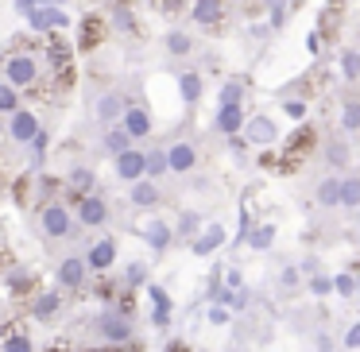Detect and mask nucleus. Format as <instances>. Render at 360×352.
I'll return each instance as SVG.
<instances>
[{"instance_id": "obj_50", "label": "nucleus", "mask_w": 360, "mask_h": 352, "mask_svg": "<svg viewBox=\"0 0 360 352\" xmlns=\"http://www.w3.org/2000/svg\"><path fill=\"white\" fill-rule=\"evenodd\" d=\"M167 352H190V348L182 341H171V344H167Z\"/></svg>"}, {"instance_id": "obj_17", "label": "nucleus", "mask_w": 360, "mask_h": 352, "mask_svg": "<svg viewBox=\"0 0 360 352\" xmlns=\"http://www.w3.org/2000/svg\"><path fill=\"white\" fill-rule=\"evenodd\" d=\"M132 205H140V209H151V205H159V186L151 178H140L132 182Z\"/></svg>"}, {"instance_id": "obj_24", "label": "nucleus", "mask_w": 360, "mask_h": 352, "mask_svg": "<svg viewBox=\"0 0 360 352\" xmlns=\"http://www.w3.org/2000/svg\"><path fill=\"white\" fill-rule=\"evenodd\" d=\"M337 202H341V178H337V174H329V178L318 186V205H326V209H333Z\"/></svg>"}, {"instance_id": "obj_40", "label": "nucleus", "mask_w": 360, "mask_h": 352, "mask_svg": "<svg viewBox=\"0 0 360 352\" xmlns=\"http://www.w3.org/2000/svg\"><path fill=\"white\" fill-rule=\"evenodd\" d=\"M283 112H287L290 120H302L306 117V101H287V105H283Z\"/></svg>"}, {"instance_id": "obj_42", "label": "nucleus", "mask_w": 360, "mask_h": 352, "mask_svg": "<svg viewBox=\"0 0 360 352\" xmlns=\"http://www.w3.org/2000/svg\"><path fill=\"white\" fill-rule=\"evenodd\" d=\"M194 228H198V217H194V213H182V221H179V233L186 236V233H194Z\"/></svg>"}, {"instance_id": "obj_38", "label": "nucleus", "mask_w": 360, "mask_h": 352, "mask_svg": "<svg viewBox=\"0 0 360 352\" xmlns=\"http://www.w3.org/2000/svg\"><path fill=\"white\" fill-rule=\"evenodd\" d=\"M8 282H12V290H27V287H32V275H27V271H20V267H12Z\"/></svg>"}, {"instance_id": "obj_35", "label": "nucleus", "mask_w": 360, "mask_h": 352, "mask_svg": "<svg viewBox=\"0 0 360 352\" xmlns=\"http://www.w3.org/2000/svg\"><path fill=\"white\" fill-rule=\"evenodd\" d=\"M124 279H128V287H143L148 282V263H128Z\"/></svg>"}, {"instance_id": "obj_23", "label": "nucleus", "mask_w": 360, "mask_h": 352, "mask_svg": "<svg viewBox=\"0 0 360 352\" xmlns=\"http://www.w3.org/2000/svg\"><path fill=\"white\" fill-rule=\"evenodd\" d=\"M159 174H167V151H143V178L155 182Z\"/></svg>"}, {"instance_id": "obj_15", "label": "nucleus", "mask_w": 360, "mask_h": 352, "mask_svg": "<svg viewBox=\"0 0 360 352\" xmlns=\"http://www.w3.org/2000/svg\"><path fill=\"white\" fill-rule=\"evenodd\" d=\"M190 16H194L202 27H217V24H221V16H225V8H221V0H194Z\"/></svg>"}, {"instance_id": "obj_13", "label": "nucleus", "mask_w": 360, "mask_h": 352, "mask_svg": "<svg viewBox=\"0 0 360 352\" xmlns=\"http://www.w3.org/2000/svg\"><path fill=\"white\" fill-rule=\"evenodd\" d=\"M117 174L124 182H140L143 178V151H136V148L120 151L117 155Z\"/></svg>"}, {"instance_id": "obj_16", "label": "nucleus", "mask_w": 360, "mask_h": 352, "mask_svg": "<svg viewBox=\"0 0 360 352\" xmlns=\"http://www.w3.org/2000/svg\"><path fill=\"white\" fill-rule=\"evenodd\" d=\"M148 298H151V306H155V310H151V321H155V325L163 329L167 321H171V298H167V290H163V287H155V282L148 287Z\"/></svg>"}, {"instance_id": "obj_27", "label": "nucleus", "mask_w": 360, "mask_h": 352, "mask_svg": "<svg viewBox=\"0 0 360 352\" xmlns=\"http://www.w3.org/2000/svg\"><path fill=\"white\" fill-rule=\"evenodd\" d=\"M66 182H70V190H74V194H82V197H86L89 190H94V171H89V167H74V171H70V178H66Z\"/></svg>"}, {"instance_id": "obj_46", "label": "nucleus", "mask_w": 360, "mask_h": 352, "mask_svg": "<svg viewBox=\"0 0 360 352\" xmlns=\"http://www.w3.org/2000/svg\"><path fill=\"white\" fill-rule=\"evenodd\" d=\"M318 47H321V35L310 32V35H306V51H310V55H318Z\"/></svg>"}, {"instance_id": "obj_41", "label": "nucleus", "mask_w": 360, "mask_h": 352, "mask_svg": "<svg viewBox=\"0 0 360 352\" xmlns=\"http://www.w3.org/2000/svg\"><path fill=\"white\" fill-rule=\"evenodd\" d=\"M117 27H120V32H132V12H128L124 4L117 8Z\"/></svg>"}, {"instance_id": "obj_30", "label": "nucleus", "mask_w": 360, "mask_h": 352, "mask_svg": "<svg viewBox=\"0 0 360 352\" xmlns=\"http://www.w3.org/2000/svg\"><path fill=\"white\" fill-rule=\"evenodd\" d=\"M341 74H345V82L360 78V51H341Z\"/></svg>"}, {"instance_id": "obj_2", "label": "nucleus", "mask_w": 360, "mask_h": 352, "mask_svg": "<svg viewBox=\"0 0 360 352\" xmlns=\"http://www.w3.org/2000/svg\"><path fill=\"white\" fill-rule=\"evenodd\" d=\"M97 333L105 344H124L132 337V318H124L117 306H105V313L97 318Z\"/></svg>"}, {"instance_id": "obj_21", "label": "nucleus", "mask_w": 360, "mask_h": 352, "mask_svg": "<svg viewBox=\"0 0 360 352\" xmlns=\"http://www.w3.org/2000/svg\"><path fill=\"white\" fill-rule=\"evenodd\" d=\"M0 352H35V344H32V337L27 333H20V329H4V344H0Z\"/></svg>"}, {"instance_id": "obj_37", "label": "nucleus", "mask_w": 360, "mask_h": 352, "mask_svg": "<svg viewBox=\"0 0 360 352\" xmlns=\"http://www.w3.org/2000/svg\"><path fill=\"white\" fill-rule=\"evenodd\" d=\"M329 290H333V279H326V275H314V279H310V294L326 298Z\"/></svg>"}, {"instance_id": "obj_49", "label": "nucleus", "mask_w": 360, "mask_h": 352, "mask_svg": "<svg viewBox=\"0 0 360 352\" xmlns=\"http://www.w3.org/2000/svg\"><path fill=\"white\" fill-rule=\"evenodd\" d=\"M16 8H20V12H24V16H27V12H32V8H35V0H16Z\"/></svg>"}, {"instance_id": "obj_11", "label": "nucleus", "mask_w": 360, "mask_h": 352, "mask_svg": "<svg viewBox=\"0 0 360 352\" xmlns=\"http://www.w3.org/2000/svg\"><path fill=\"white\" fill-rule=\"evenodd\" d=\"M140 233H143V240H148L155 252H167V244L174 240L171 225H167V221H159V217H151V221H140Z\"/></svg>"}, {"instance_id": "obj_26", "label": "nucleus", "mask_w": 360, "mask_h": 352, "mask_svg": "<svg viewBox=\"0 0 360 352\" xmlns=\"http://www.w3.org/2000/svg\"><path fill=\"white\" fill-rule=\"evenodd\" d=\"M128 148H132V140H128L124 128H109V132H105V151H109L112 159H117L120 151H128Z\"/></svg>"}, {"instance_id": "obj_20", "label": "nucleus", "mask_w": 360, "mask_h": 352, "mask_svg": "<svg viewBox=\"0 0 360 352\" xmlns=\"http://www.w3.org/2000/svg\"><path fill=\"white\" fill-rule=\"evenodd\" d=\"M124 109H128V105H124V97H120V93H105L101 101H97V117H101L105 124L117 120V117H124Z\"/></svg>"}, {"instance_id": "obj_51", "label": "nucleus", "mask_w": 360, "mask_h": 352, "mask_svg": "<svg viewBox=\"0 0 360 352\" xmlns=\"http://www.w3.org/2000/svg\"><path fill=\"white\" fill-rule=\"evenodd\" d=\"M352 275H356V298H360V267H356V271H352Z\"/></svg>"}, {"instance_id": "obj_29", "label": "nucleus", "mask_w": 360, "mask_h": 352, "mask_svg": "<svg viewBox=\"0 0 360 352\" xmlns=\"http://www.w3.org/2000/svg\"><path fill=\"white\" fill-rule=\"evenodd\" d=\"M271 240H275V225H259V228H252V233H248V244L256 252H267V248H271Z\"/></svg>"}, {"instance_id": "obj_28", "label": "nucleus", "mask_w": 360, "mask_h": 352, "mask_svg": "<svg viewBox=\"0 0 360 352\" xmlns=\"http://www.w3.org/2000/svg\"><path fill=\"white\" fill-rule=\"evenodd\" d=\"M101 27H105V20L101 16H86V24H82V51H89L97 43V35H101Z\"/></svg>"}, {"instance_id": "obj_12", "label": "nucleus", "mask_w": 360, "mask_h": 352, "mask_svg": "<svg viewBox=\"0 0 360 352\" xmlns=\"http://www.w3.org/2000/svg\"><path fill=\"white\" fill-rule=\"evenodd\" d=\"M86 259L82 256H66L63 263H58V282H63V287H70V290H78L82 282H86Z\"/></svg>"}, {"instance_id": "obj_18", "label": "nucleus", "mask_w": 360, "mask_h": 352, "mask_svg": "<svg viewBox=\"0 0 360 352\" xmlns=\"http://www.w3.org/2000/svg\"><path fill=\"white\" fill-rule=\"evenodd\" d=\"M221 244H225V228H221V225H210V228L202 233V240H194V256H213Z\"/></svg>"}, {"instance_id": "obj_22", "label": "nucleus", "mask_w": 360, "mask_h": 352, "mask_svg": "<svg viewBox=\"0 0 360 352\" xmlns=\"http://www.w3.org/2000/svg\"><path fill=\"white\" fill-rule=\"evenodd\" d=\"M341 209H360V178L356 174H349V178H341Z\"/></svg>"}, {"instance_id": "obj_53", "label": "nucleus", "mask_w": 360, "mask_h": 352, "mask_svg": "<svg viewBox=\"0 0 360 352\" xmlns=\"http://www.w3.org/2000/svg\"><path fill=\"white\" fill-rule=\"evenodd\" d=\"M0 132H4V117H0Z\"/></svg>"}, {"instance_id": "obj_52", "label": "nucleus", "mask_w": 360, "mask_h": 352, "mask_svg": "<svg viewBox=\"0 0 360 352\" xmlns=\"http://www.w3.org/2000/svg\"><path fill=\"white\" fill-rule=\"evenodd\" d=\"M94 352H117V348H94Z\"/></svg>"}, {"instance_id": "obj_5", "label": "nucleus", "mask_w": 360, "mask_h": 352, "mask_svg": "<svg viewBox=\"0 0 360 352\" xmlns=\"http://www.w3.org/2000/svg\"><path fill=\"white\" fill-rule=\"evenodd\" d=\"M194 167H198L194 143L179 140V143H171V148H167V171H171V174H186V171H194Z\"/></svg>"}, {"instance_id": "obj_4", "label": "nucleus", "mask_w": 360, "mask_h": 352, "mask_svg": "<svg viewBox=\"0 0 360 352\" xmlns=\"http://www.w3.org/2000/svg\"><path fill=\"white\" fill-rule=\"evenodd\" d=\"M86 271H97V275H105L109 271L112 263H117V240H112V236H101V240L94 244V248L86 252Z\"/></svg>"}, {"instance_id": "obj_8", "label": "nucleus", "mask_w": 360, "mask_h": 352, "mask_svg": "<svg viewBox=\"0 0 360 352\" xmlns=\"http://www.w3.org/2000/svg\"><path fill=\"white\" fill-rule=\"evenodd\" d=\"M279 140V128H275V120L267 117H252L244 120V143H259V148H267V143Z\"/></svg>"}, {"instance_id": "obj_39", "label": "nucleus", "mask_w": 360, "mask_h": 352, "mask_svg": "<svg viewBox=\"0 0 360 352\" xmlns=\"http://www.w3.org/2000/svg\"><path fill=\"white\" fill-rule=\"evenodd\" d=\"M287 20V0H271V27H283Z\"/></svg>"}, {"instance_id": "obj_34", "label": "nucleus", "mask_w": 360, "mask_h": 352, "mask_svg": "<svg viewBox=\"0 0 360 352\" xmlns=\"http://www.w3.org/2000/svg\"><path fill=\"white\" fill-rule=\"evenodd\" d=\"M240 97H244L240 82H225V86H221V105H240Z\"/></svg>"}, {"instance_id": "obj_43", "label": "nucleus", "mask_w": 360, "mask_h": 352, "mask_svg": "<svg viewBox=\"0 0 360 352\" xmlns=\"http://www.w3.org/2000/svg\"><path fill=\"white\" fill-rule=\"evenodd\" d=\"M210 321H213V325H225L229 310H225V306H210Z\"/></svg>"}, {"instance_id": "obj_47", "label": "nucleus", "mask_w": 360, "mask_h": 352, "mask_svg": "<svg viewBox=\"0 0 360 352\" xmlns=\"http://www.w3.org/2000/svg\"><path fill=\"white\" fill-rule=\"evenodd\" d=\"M32 148H35V155H43V151H47V132H39V136H35V140H32Z\"/></svg>"}, {"instance_id": "obj_36", "label": "nucleus", "mask_w": 360, "mask_h": 352, "mask_svg": "<svg viewBox=\"0 0 360 352\" xmlns=\"http://www.w3.org/2000/svg\"><path fill=\"white\" fill-rule=\"evenodd\" d=\"M341 124L349 128V132H356V128H360V101H349V105H345V117H341Z\"/></svg>"}, {"instance_id": "obj_25", "label": "nucleus", "mask_w": 360, "mask_h": 352, "mask_svg": "<svg viewBox=\"0 0 360 352\" xmlns=\"http://www.w3.org/2000/svg\"><path fill=\"white\" fill-rule=\"evenodd\" d=\"M179 93H182V101H186V105H194L198 97H202V74H194V70L182 74V78H179Z\"/></svg>"}, {"instance_id": "obj_31", "label": "nucleus", "mask_w": 360, "mask_h": 352, "mask_svg": "<svg viewBox=\"0 0 360 352\" xmlns=\"http://www.w3.org/2000/svg\"><path fill=\"white\" fill-rule=\"evenodd\" d=\"M190 47H194V39L186 32H167V51L171 55H190Z\"/></svg>"}, {"instance_id": "obj_6", "label": "nucleus", "mask_w": 360, "mask_h": 352, "mask_svg": "<svg viewBox=\"0 0 360 352\" xmlns=\"http://www.w3.org/2000/svg\"><path fill=\"white\" fill-rule=\"evenodd\" d=\"M78 221H82L86 228L105 225V221H109V205H105V197H97V194L78 197Z\"/></svg>"}, {"instance_id": "obj_19", "label": "nucleus", "mask_w": 360, "mask_h": 352, "mask_svg": "<svg viewBox=\"0 0 360 352\" xmlns=\"http://www.w3.org/2000/svg\"><path fill=\"white\" fill-rule=\"evenodd\" d=\"M58 306H63V298H58V290H43V294H35V302H32V313L35 318H55L58 313Z\"/></svg>"}, {"instance_id": "obj_48", "label": "nucleus", "mask_w": 360, "mask_h": 352, "mask_svg": "<svg viewBox=\"0 0 360 352\" xmlns=\"http://www.w3.org/2000/svg\"><path fill=\"white\" fill-rule=\"evenodd\" d=\"M66 0H35V8H63Z\"/></svg>"}, {"instance_id": "obj_33", "label": "nucleus", "mask_w": 360, "mask_h": 352, "mask_svg": "<svg viewBox=\"0 0 360 352\" xmlns=\"http://www.w3.org/2000/svg\"><path fill=\"white\" fill-rule=\"evenodd\" d=\"M16 109H20V93L0 82V117H4V112H16Z\"/></svg>"}, {"instance_id": "obj_10", "label": "nucleus", "mask_w": 360, "mask_h": 352, "mask_svg": "<svg viewBox=\"0 0 360 352\" xmlns=\"http://www.w3.org/2000/svg\"><path fill=\"white\" fill-rule=\"evenodd\" d=\"M124 132H128V140H143V136H151V117H148V109H140V105H128L124 109Z\"/></svg>"}, {"instance_id": "obj_9", "label": "nucleus", "mask_w": 360, "mask_h": 352, "mask_svg": "<svg viewBox=\"0 0 360 352\" xmlns=\"http://www.w3.org/2000/svg\"><path fill=\"white\" fill-rule=\"evenodd\" d=\"M8 132H12V140H16V143H32L35 136L43 132V128H39V120H35V112H27V109H16V112H12V124H8Z\"/></svg>"}, {"instance_id": "obj_45", "label": "nucleus", "mask_w": 360, "mask_h": 352, "mask_svg": "<svg viewBox=\"0 0 360 352\" xmlns=\"http://www.w3.org/2000/svg\"><path fill=\"white\" fill-rule=\"evenodd\" d=\"M345 159H349V151H345L341 143H333V148H329V163H345Z\"/></svg>"}, {"instance_id": "obj_14", "label": "nucleus", "mask_w": 360, "mask_h": 352, "mask_svg": "<svg viewBox=\"0 0 360 352\" xmlns=\"http://www.w3.org/2000/svg\"><path fill=\"white\" fill-rule=\"evenodd\" d=\"M213 128H217V132H225V136H236L244 128V109H240V105H221Z\"/></svg>"}, {"instance_id": "obj_44", "label": "nucleus", "mask_w": 360, "mask_h": 352, "mask_svg": "<svg viewBox=\"0 0 360 352\" xmlns=\"http://www.w3.org/2000/svg\"><path fill=\"white\" fill-rule=\"evenodd\" d=\"M345 348H360V321L345 333Z\"/></svg>"}, {"instance_id": "obj_3", "label": "nucleus", "mask_w": 360, "mask_h": 352, "mask_svg": "<svg viewBox=\"0 0 360 352\" xmlns=\"http://www.w3.org/2000/svg\"><path fill=\"white\" fill-rule=\"evenodd\" d=\"M39 225H43V233H47L51 240H63V236H70L74 217H70V209H66L63 202H47L43 213H39Z\"/></svg>"}, {"instance_id": "obj_32", "label": "nucleus", "mask_w": 360, "mask_h": 352, "mask_svg": "<svg viewBox=\"0 0 360 352\" xmlns=\"http://www.w3.org/2000/svg\"><path fill=\"white\" fill-rule=\"evenodd\" d=\"M333 290H337L341 298H356V275H352V271L333 275Z\"/></svg>"}, {"instance_id": "obj_7", "label": "nucleus", "mask_w": 360, "mask_h": 352, "mask_svg": "<svg viewBox=\"0 0 360 352\" xmlns=\"http://www.w3.org/2000/svg\"><path fill=\"white\" fill-rule=\"evenodd\" d=\"M27 24L35 32H63V27H70V16L63 8H32L27 12Z\"/></svg>"}, {"instance_id": "obj_1", "label": "nucleus", "mask_w": 360, "mask_h": 352, "mask_svg": "<svg viewBox=\"0 0 360 352\" xmlns=\"http://www.w3.org/2000/svg\"><path fill=\"white\" fill-rule=\"evenodd\" d=\"M35 82H39V58L27 55V51H12L4 58V86H12L20 93V89L35 86Z\"/></svg>"}, {"instance_id": "obj_54", "label": "nucleus", "mask_w": 360, "mask_h": 352, "mask_svg": "<svg viewBox=\"0 0 360 352\" xmlns=\"http://www.w3.org/2000/svg\"><path fill=\"white\" fill-rule=\"evenodd\" d=\"M0 306H4V298H0Z\"/></svg>"}]
</instances>
